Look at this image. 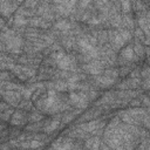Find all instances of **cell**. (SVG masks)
Returning a JSON list of instances; mask_svg holds the SVG:
<instances>
[{
    "instance_id": "obj_1",
    "label": "cell",
    "mask_w": 150,
    "mask_h": 150,
    "mask_svg": "<svg viewBox=\"0 0 150 150\" xmlns=\"http://www.w3.org/2000/svg\"><path fill=\"white\" fill-rule=\"evenodd\" d=\"M60 128H61V112L54 115H47L45 117L42 132L47 134L53 138L56 135V131L60 130Z\"/></svg>"
},
{
    "instance_id": "obj_2",
    "label": "cell",
    "mask_w": 150,
    "mask_h": 150,
    "mask_svg": "<svg viewBox=\"0 0 150 150\" xmlns=\"http://www.w3.org/2000/svg\"><path fill=\"white\" fill-rule=\"evenodd\" d=\"M8 123H9V125H15V127H19V128L23 129L25 125L28 123V111L15 108L11 118H9V121H8Z\"/></svg>"
},
{
    "instance_id": "obj_3",
    "label": "cell",
    "mask_w": 150,
    "mask_h": 150,
    "mask_svg": "<svg viewBox=\"0 0 150 150\" xmlns=\"http://www.w3.org/2000/svg\"><path fill=\"white\" fill-rule=\"evenodd\" d=\"M20 5L15 0H0V15L8 20L18 9Z\"/></svg>"
},
{
    "instance_id": "obj_4",
    "label": "cell",
    "mask_w": 150,
    "mask_h": 150,
    "mask_svg": "<svg viewBox=\"0 0 150 150\" xmlns=\"http://www.w3.org/2000/svg\"><path fill=\"white\" fill-rule=\"evenodd\" d=\"M1 100L7 102L13 108H16L18 104L20 103V101L22 100V95L19 90H4Z\"/></svg>"
},
{
    "instance_id": "obj_5",
    "label": "cell",
    "mask_w": 150,
    "mask_h": 150,
    "mask_svg": "<svg viewBox=\"0 0 150 150\" xmlns=\"http://www.w3.org/2000/svg\"><path fill=\"white\" fill-rule=\"evenodd\" d=\"M122 25L123 28L129 29L132 32V29L136 27V22H135V16L132 13H127V14H122Z\"/></svg>"
},
{
    "instance_id": "obj_6",
    "label": "cell",
    "mask_w": 150,
    "mask_h": 150,
    "mask_svg": "<svg viewBox=\"0 0 150 150\" xmlns=\"http://www.w3.org/2000/svg\"><path fill=\"white\" fill-rule=\"evenodd\" d=\"M100 143H101V137L96 136V135H91V136H89L84 141L83 148H87V149H98L100 148Z\"/></svg>"
},
{
    "instance_id": "obj_7",
    "label": "cell",
    "mask_w": 150,
    "mask_h": 150,
    "mask_svg": "<svg viewBox=\"0 0 150 150\" xmlns=\"http://www.w3.org/2000/svg\"><path fill=\"white\" fill-rule=\"evenodd\" d=\"M43 123H45V118L41 120V121H38V122H29V123H27V124L25 125L23 131H30V132H39V131H42Z\"/></svg>"
},
{
    "instance_id": "obj_8",
    "label": "cell",
    "mask_w": 150,
    "mask_h": 150,
    "mask_svg": "<svg viewBox=\"0 0 150 150\" xmlns=\"http://www.w3.org/2000/svg\"><path fill=\"white\" fill-rule=\"evenodd\" d=\"M52 89H54L59 93L68 91V82L66 80H61V79L53 80L52 81Z\"/></svg>"
},
{
    "instance_id": "obj_9",
    "label": "cell",
    "mask_w": 150,
    "mask_h": 150,
    "mask_svg": "<svg viewBox=\"0 0 150 150\" xmlns=\"http://www.w3.org/2000/svg\"><path fill=\"white\" fill-rule=\"evenodd\" d=\"M47 115H45L42 111H40L39 109H36L35 107L28 111V123L29 122H38V121H41L46 117Z\"/></svg>"
},
{
    "instance_id": "obj_10",
    "label": "cell",
    "mask_w": 150,
    "mask_h": 150,
    "mask_svg": "<svg viewBox=\"0 0 150 150\" xmlns=\"http://www.w3.org/2000/svg\"><path fill=\"white\" fill-rule=\"evenodd\" d=\"M14 14H18V15H21V16H25V18L29 19V18H32V16H34V15H35V9L26 8L25 6L20 5V6L18 7V9L15 11V13H14Z\"/></svg>"
},
{
    "instance_id": "obj_11",
    "label": "cell",
    "mask_w": 150,
    "mask_h": 150,
    "mask_svg": "<svg viewBox=\"0 0 150 150\" xmlns=\"http://www.w3.org/2000/svg\"><path fill=\"white\" fill-rule=\"evenodd\" d=\"M16 108H19L21 110H25V111H29V110H32L34 108V103L28 98H22Z\"/></svg>"
},
{
    "instance_id": "obj_12",
    "label": "cell",
    "mask_w": 150,
    "mask_h": 150,
    "mask_svg": "<svg viewBox=\"0 0 150 150\" xmlns=\"http://www.w3.org/2000/svg\"><path fill=\"white\" fill-rule=\"evenodd\" d=\"M40 64H41V66H45V67L57 68V63H56V61H55L52 56H49V55L43 56V57H42V60H41V63H40Z\"/></svg>"
},
{
    "instance_id": "obj_13",
    "label": "cell",
    "mask_w": 150,
    "mask_h": 150,
    "mask_svg": "<svg viewBox=\"0 0 150 150\" xmlns=\"http://www.w3.org/2000/svg\"><path fill=\"white\" fill-rule=\"evenodd\" d=\"M91 4H93V0H77L76 7L80 8V9H86Z\"/></svg>"
},
{
    "instance_id": "obj_14",
    "label": "cell",
    "mask_w": 150,
    "mask_h": 150,
    "mask_svg": "<svg viewBox=\"0 0 150 150\" xmlns=\"http://www.w3.org/2000/svg\"><path fill=\"white\" fill-rule=\"evenodd\" d=\"M4 52H7V50H6V46H5V43L0 40V53H4Z\"/></svg>"
}]
</instances>
